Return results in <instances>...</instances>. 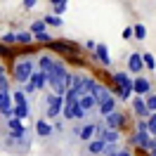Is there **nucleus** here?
Segmentation results:
<instances>
[{"label": "nucleus", "instance_id": "de8ad7c7", "mask_svg": "<svg viewBox=\"0 0 156 156\" xmlns=\"http://www.w3.org/2000/svg\"><path fill=\"white\" fill-rule=\"evenodd\" d=\"M2 76H7V71H5V66L0 64V78H2Z\"/></svg>", "mask_w": 156, "mask_h": 156}, {"label": "nucleus", "instance_id": "9d476101", "mask_svg": "<svg viewBox=\"0 0 156 156\" xmlns=\"http://www.w3.org/2000/svg\"><path fill=\"white\" fill-rule=\"evenodd\" d=\"M130 107H133V116H135V121L137 118H147L151 111L147 109V104H144V97H140V95H135V99H130Z\"/></svg>", "mask_w": 156, "mask_h": 156}, {"label": "nucleus", "instance_id": "6e6552de", "mask_svg": "<svg viewBox=\"0 0 156 156\" xmlns=\"http://www.w3.org/2000/svg\"><path fill=\"white\" fill-rule=\"evenodd\" d=\"M126 71L133 76H140L144 71V62H142V52H130L126 59Z\"/></svg>", "mask_w": 156, "mask_h": 156}, {"label": "nucleus", "instance_id": "c756f323", "mask_svg": "<svg viewBox=\"0 0 156 156\" xmlns=\"http://www.w3.org/2000/svg\"><path fill=\"white\" fill-rule=\"evenodd\" d=\"M2 107H14V102H12V88L10 90H0V109Z\"/></svg>", "mask_w": 156, "mask_h": 156}, {"label": "nucleus", "instance_id": "49530a36", "mask_svg": "<svg viewBox=\"0 0 156 156\" xmlns=\"http://www.w3.org/2000/svg\"><path fill=\"white\" fill-rule=\"evenodd\" d=\"M123 38H126V40L133 38V26H126V29H123Z\"/></svg>", "mask_w": 156, "mask_h": 156}, {"label": "nucleus", "instance_id": "393cba45", "mask_svg": "<svg viewBox=\"0 0 156 156\" xmlns=\"http://www.w3.org/2000/svg\"><path fill=\"white\" fill-rule=\"evenodd\" d=\"M62 109L64 107H45L43 116L48 118V121H57V118H62Z\"/></svg>", "mask_w": 156, "mask_h": 156}, {"label": "nucleus", "instance_id": "0eeeda50", "mask_svg": "<svg viewBox=\"0 0 156 156\" xmlns=\"http://www.w3.org/2000/svg\"><path fill=\"white\" fill-rule=\"evenodd\" d=\"M102 121H104V126H107L109 130H123L126 123H128V116L121 111V109H116V111H111L109 116H104Z\"/></svg>", "mask_w": 156, "mask_h": 156}, {"label": "nucleus", "instance_id": "cd10ccee", "mask_svg": "<svg viewBox=\"0 0 156 156\" xmlns=\"http://www.w3.org/2000/svg\"><path fill=\"white\" fill-rule=\"evenodd\" d=\"M29 31L33 33V36H38V33H45V31H48V24H45L43 19H36V21H31Z\"/></svg>", "mask_w": 156, "mask_h": 156}, {"label": "nucleus", "instance_id": "a18cd8bd", "mask_svg": "<svg viewBox=\"0 0 156 156\" xmlns=\"http://www.w3.org/2000/svg\"><path fill=\"white\" fill-rule=\"evenodd\" d=\"M83 45H85V50H90V52H95V48H97V43H95V40H85Z\"/></svg>", "mask_w": 156, "mask_h": 156}, {"label": "nucleus", "instance_id": "7c9ffc66", "mask_svg": "<svg viewBox=\"0 0 156 156\" xmlns=\"http://www.w3.org/2000/svg\"><path fill=\"white\" fill-rule=\"evenodd\" d=\"M142 62H144L147 71H156V57L151 55V52H142Z\"/></svg>", "mask_w": 156, "mask_h": 156}, {"label": "nucleus", "instance_id": "1a4fd4ad", "mask_svg": "<svg viewBox=\"0 0 156 156\" xmlns=\"http://www.w3.org/2000/svg\"><path fill=\"white\" fill-rule=\"evenodd\" d=\"M92 57H95V62H97L102 69H109V66H111V62H114V59H111V52H109V48L104 45V43H97Z\"/></svg>", "mask_w": 156, "mask_h": 156}, {"label": "nucleus", "instance_id": "c85d7f7f", "mask_svg": "<svg viewBox=\"0 0 156 156\" xmlns=\"http://www.w3.org/2000/svg\"><path fill=\"white\" fill-rule=\"evenodd\" d=\"M66 64H73V66H85V59L80 57V52H73V55H66V57H62Z\"/></svg>", "mask_w": 156, "mask_h": 156}, {"label": "nucleus", "instance_id": "4c0bfd02", "mask_svg": "<svg viewBox=\"0 0 156 156\" xmlns=\"http://www.w3.org/2000/svg\"><path fill=\"white\" fill-rule=\"evenodd\" d=\"M0 57H5V59H17V57H19V52H14L12 48H7V45H2V43H0Z\"/></svg>", "mask_w": 156, "mask_h": 156}, {"label": "nucleus", "instance_id": "5701e85b", "mask_svg": "<svg viewBox=\"0 0 156 156\" xmlns=\"http://www.w3.org/2000/svg\"><path fill=\"white\" fill-rule=\"evenodd\" d=\"M97 85V76H83V85H80V92L85 95V92H92Z\"/></svg>", "mask_w": 156, "mask_h": 156}, {"label": "nucleus", "instance_id": "f03ea898", "mask_svg": "<svg viewBox=\"0 0 156 156\" xmlns=\"http://www.w3.org/2000/svg\"><path fill=\"white\" fill-rule=\"evenodd\" d=\"M33 147V133H26L21 137H2V149H7L14 156H26Z\"/></svg>", "mask_w": 156, "mask_h": 156}, {"label": "nucleus", "instance_id": "b1692460", "mask_svg": "<svg viewBox=\"0 0 156 156\" xmlns=\"http://www.w3.org/2000/svg\"><path fill=\"white\" fill-rule=\"evenodd\" d=\"M31 116V104H14V118H29Z\"/></svg>", "mask_w": 156, "mask_h": 156}, {"label": "nucleus", "instance_id": "72a5a7b5", "mask_svg": "<svg viewBox=\"0 0 156 156\" xmlns=\"http://www.w3.org/2000/svg\"><path fill=\"white\" fill-rule=\"evenodd\" d=\"M78 97H80V90L78 88H69L66 95H64V104H73V102H78Z\"/></svg>", "mask_w": 156, "mask_h": 156}, {"label": "nucleus", "instance_id": "6ab92c4d", "mask_svg": "<svg viewBox=\"0 0 156 156\" xmlns=\"http://www.w3.org/2000/svg\"><path fill=\"white\" fill-rule=\"evenodd\" d=\"M36 40H33V33H31L29 29L26 31H17V45L19 48H26V45H33Z\"/></svg>", "mask_w": 156, "mask_h": 156}, {"label": "nucleus", "instance_id": "37998d69", "mask_svg": "<svg viewBox=\"0 0 156 156\" xmlns=\"http://www.w3.org/2000/svg\"><path fill=\"white\" fill-rule=\"evenodd\" d=\"M109 156H135V154H133V149H128V147H121V149H116L114 154H109Z\"/></svg>", "mask_w": 156, "mask_h": 156}, {"label": "nucleus", "instance_id": "ddd939ff", "mask_svg": "<svg viewBox=\"0 0 156 156\" xmlns=\"http://www.w3.org/2000/svg\"><path fill=\"white\" fill-rule=\"evenodd\" d=\"M90 95L95 97V102H97V104H102V102H104V99H109V97H114V95H111V88H109L107 83H102V80H97V85H95V90H92Z\"/></svg>", "mask_w": 156, "mask_h": 156}, {"label": "nucleus", "instance_id": "8fccbe9b", "mask_svg": "<svg viewBox=\"0 0 156 156\" xmlns=\"http://www.w3.org/2000/svg\"><path fill=\"white\" fill-rule=\"evenodd\" d=\"M154 80H156V71H154Z\"/></svg>", "mask_w": 156, "mask_h": 156}, {"label": "nucleus", "instance_id": "aec40b11", "mask_svg": "<svg viewBox=\"0 0 156 156\" xmlns=\"http://www.w3.org/2000/svg\"><path fill=\"white\" fill-rule=\"evenodd\" d=\"M12 102L14 104H31L29 95L21 90V85H17V88H12Z\"/></svg>", "mask_w": 156, "mask_h": 156}, {"label": "nucleus", "instance_id": "58836bf2", "mask_svg": "<svg viewBox=\"0 0 156 156\" xmlns=\"http://www.w3.org/2000/svg\"><path fill=\"white\" fill-rule=\"evenodd\" d=\"M144 104L149 111H156V90H151L149 95H144Z\"/></svg>", "mask_w": 156, "mask_h": 156}, {"label": "nucleus", "instance_id": "a211bd4d", "mask_svg": "<svg viewBox=\"0 0 156 156\" xmlns=\"http://www.w3.org/2000/svg\"><path fill=\"white\" fill-rule=\"evenodd\" d=\"M78 104H80V107L85 109L88 114H95V111H97V102H95V97H92L90 92L80 95V97H78Z\"/></svg>", "mask_w": 156, "mask_h": 156}, {"label": "nucleus", "instance_id": "ea45409f", "mask_svg": "<svg viewBox=\"0 0 156 156\" xmlns=\"http://www.w3.org/2000/svg\"><path fill=\"white\" fill-rule=\"evenodd\" d=\"M33 40H36V43H40V45H50V43H52V36H50L48 31H45V33H38V36H33Z\"/></svg>", "mask_w": 156, "mask_h": 156}, {"label": "nucleus", "instance_id": "f257e3e1", "mask_svg": "<svg viewBox=\"0 0 156 156\" xmlns=\"http://www.w3.org/2000/svg\"><path fill=\"white\" fill-rule=\"evenodd\" d=\"M33 71H36V57H17L12 64V80L17 85H24L29 83Z\"/></svg>", "mask_w": 156, "mask_h": 156}, {"label": "nucleus", "instance_id": "423d86ee", "mask_svg": "<svg viewBox=\"0 0 156 156\" xmlns=\"http://www.w3.org/2000/svg\"><path fill=\"white\" fill-rule=\"evenodd\" d=\"M33 135L38 137V140H50V137L55 135V130H52V121H48L45 116L36 118V123H33Z\"/></svg>", "mask_w": 156, "mask_h": 156}, {"label": "nucleus", "instance_id": "09e8293b", "mask_svg": "<svg viewBox=\"0 0 156 156\" xmlns=\"http://www.w3.org/2000/svg\"><path fill=\"white\" fill-rule=\"evenodd\" d=\"M149 156H156V144H154V149H151V151H149Z\"/></svg>", "mask_w": 156, "mask_h": 156}, {"label": "nucleus", "instance_id": "39448f33", "mask_svg": "<svg viewBox=\"0 0 156 156\" xmlns=\"http://www.w3.org/2000/svg\"><path fill=\"white\" fill-rule=\"evenodd\" d=\"M154 90L151 85V78L144 76V73H140V76H133V95H140V97H144Z\"/></svg>", "mask_w": 156, "mask_h": 156}, {"label": "nucleus", "instance_id": "a878e982", "mask_svg": "<svg viewBox=\"0 0 156 156\" xmlns=\"http://www.w3.org/2000/svg\"><path fill=\"white\" fill-rule=\"evenodd\" d=\"M107 144H118L121 142V130H109L107 128V133H104V137H102Z\"/></svg>", "mask_w": 156, "mask_h": 156}, {"label": "nucleus", "instance_id": "2f4dec72", "mask_svg": "<svg viewBox=\"0 0 156 156\" xmlns=\"http://www.w3.org/2000/svg\"><path fill=\"white\" fill-rule=\"evenodd\" d=\"M133 36H135V40H147V26H144V24H140V21H135Z\"/></svg>", "mask_w": 156, "mask_h": 156}, {"label": "nucleus", "instance_id": "dca6fc26", "mask_svg": "<svg viewBox=\"0 0 156 156\" xmlns=\"http://www.w3.org/2000/svg\"><path fill=\"white\" fill-rule=\"evenodd\" d=\"M55 55H50V52H43V55H38L36 57V69H40V71H52V64H55Z\"/></svg>", "mask_w": 156, "mask_h": 156}, {"label": "nucleus", "instance_id": "473e14b6", "mask_svg": "<svg viewBox=\"0 0 156 156\" xmlns=\"http://www.w3.org/2000/svg\"><path fill=\"white\" fill-rule=\"evenodd\" d=\"M5 130H26V126L21 118H10V121H5Z\"/></svg>", "mask_w": 156, "mask_h": 156}, {"label": "nucleus", "instance_id": "412c9836", "mask_svg": "<svg viewBox=\"0 0 156 156\" xmlns=\"http://www.w3.org/2000/svg\"><path fill=\"white\" fill-rule=\"evenodd\" d=\"M43 21L48 24V29H50V26H52V29H62V26H64V19H62L59 14H52V12H50V14H45V17H43Z\"/></svg>", "mask_w": 156, "mask_h": 156}, {"label": "nucleus", "instance_id": "a19ab883", "mask_svg": "<svg viewBox=\"0 0 156 156\" xmlns=\"http://www.w3.org/2000/svg\"><path fill=\"white\" fill-rule=\"evenodd\" d=\"M0 118H2V121L14 118V107H2V109H0Z\"/></svg>", "mask_w": 156, "mask_h": 156}, {"label": "nucleus", "instance_id": "4468645a", "mask_svg": "<svg viewBox=\"0 0 156 156\" xmlns=\"http://www.w3.org/2000/svg\"><path fill=\"white\" fill-rule=\"evenodd\" d=\"M104 149H107L104 140H90L85 144V156H104Z\"/></svg>", "mask_w": 156, "mask_h": 156}, {"label": "nucleus", "instance_id": "bb28decb", "mask_svg": "<svg viewBox=\"0 0 156 156\" xmlns=\"http://www.w3.org/2000/svg\"><path fill=\"white\" fill-rule=\"evenodd\" d=\"M50 5H52V14H64L66 12V5H69V0H50Z\"/></svg>", "mask_w": 156, "mask_h": 156}, {"label": "nucleus", "instance_id": "f704fd0d", "mask_svg": "<svg viewBox=\"0 0 156 156\" xmlns=\"http://www.w3.org/2000/svg\"><path fill=\"white\" fill-rule=\"evenodd\" d=\"M144 121H147V130H149V135L156 137V111H151V114H149Z\"/></svg>", "mask_w": 156, "mask_h": 156}, {"label": "nucleus", "instance_id": "2eb2a0df", "mask_svg": "<svg viewBox=\"0 0 156 156\" xmlns=\"http://www.w3.org/2000/svg\"><path fill=\"white\" fill-rule=\"evenodd\" d=\"M29 80L33 83V85H36V90H38V92L48 90V71H40V69H36V71L31 73Z\"/></svg>", "mask_w": 156, "mask_h": 156}, {"label": "nucleus", "instance_id": "c03bdc74", "mask_svg": "<svg viewBox=\"0 0 156 156\" xmlns=\"http://www.w3.org/2000/svg\"><path fill=\"white\" fill-rule=\"evenodd\" d=\"M36 5H38V0H21V7L24 10H33Z\"/></svg>", "mask_w": 156, "mask_h": 156}, {"label": "nucleus", "instance_id": "f8f14e48", "mask_svg": "<svg viewBox=\"0 0 156 156\" xmlns=\"http://www.w3.org/2000/svg\"><path fill=\"white\" fill-rule=\"evenodd\" d=\"M111 80L116 83L118 88L133 90V73H128V71H114V73H111Z\"/></svg>", "mask_w": 156, "mask_h": 156}, {"label": "nucleus", "instance_id": "79ce46f5", "mask_svg": "<svg viewBox=\"0 0 156 156\" xmlns=\"http://www.w3.org/2000/svg\"><path fill=\"white\" fill-rule=\"evenodd\" d=\"M21 90H24V92H26V95H29V99L33 97V95H36V92H38V90H36V85H33V83H24V85H21Z\"/></svg>", "mask_w": 156, "mask_h": 156}, {"label": "nucleus", "instance_id": "20e7f679", "mask_svg": "<svg viewBox=\"0 0 156 156\" xmlns=\"http://www.w3.org/2000/svg\"><path fill=\"white\" fill-rule=\"evenodd\" d=\"M52 52H57L62 57H66V55H73V52H80V45L78 43H71V40H52L48 45Z\"/></svg>", "mask_w": 156, "mask_h": 156}, {"label": "nucleus", "instance_id": "e433bc0d", "mask_svg": "<svg viewBox=\"0 0 156 156\" xmlns=\"http://www.w3.org/2000/svg\"><path fill=\"white\" fill-rule=\"evenodd\" d=\"M52 130H55V135H64V133H66V121H64V118L52 121Z\"/></svg>", "mask_w": 156, "mask_h": 156}, {"label": "nucleus", "instance_id": "7ed1b4c3", "mask_svg": "<svg viewBox=\"0 0 156 156\" xmlns=\"http://www.w3.org/2000/svg\"><path fill=\"white\" fill-rule=\"evenodd\" d=\"M85 116H88V111L80 107L78 102H73V104H64V109H62V118L66 121V123H73V121H85Z\"/></svg>", "mask_w": 156, "mask_h": 156}, {"label": "nucleus", "instance_id": "4be33fe9", "mask_svg": "<svg viewBox=\"0 0 156 156\" xmlns=\"http://www.w3.org/2000/svg\"><path fill=\"white\" fill-rule=\"evenodd\" d=\"M45 107H64V97H59L50 90V92H45Z\"/></svg>", "mask_w": 156, "mask_h": 156}, {"label": "nucleus", "instance_id": "9b49d317", "mask_svg": "<svg viewBox=\"0 0 156 156\" xmlns=\"http://www.w3.org/2000/svg\"><path fill=\"white\" fill-rule=\"evenodd\" d=\"M116 109H118V97H109V99H104L102 104H97L95 116H97V118H104V116H109L111 111H116Z\"/></svg>", "mask_w": 156, "mask_h": 156}, {"label": "nucleus", "instance_id": "c9c22d12", "mask_svg": "<svg viewBox=\"0 0 156 156\" xmlns=\"http://www.w3.org/2000/svg\"><path fill=\"white\" fill-rule=\"evenodd\" d=\"M0 43H2V45H7V48H14V45H17V33H2V36H0Z\"/></svg>", "mask_w": 156, "mask_h": 156}, {"label": "nucleus", "instance_id": "f3484780", "mask_svg": "<svg viewBox=\"0 0 156 156\" xmlns=\"http://www.w3.org/2000/svg\"><path fill=\"white\" fill-rule=\"evenodd\" d=\"M90 140H95V123L90 121V123H83L80 126V135H78V142H85L88 144Z\"/></svg>", "mask_w": 156, "mask_h": 156}]
</instances>
